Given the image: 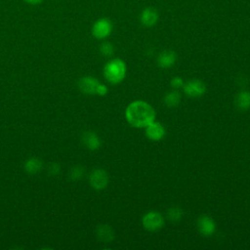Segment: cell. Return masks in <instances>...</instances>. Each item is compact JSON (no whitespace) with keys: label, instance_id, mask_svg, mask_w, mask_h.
I'll return each mask as SVG.
<instances>
[{"label":"cell","instance_id":"cell-20","mask_svg":"<svg viewBox=\"0 0 250 250\" xmlns=\"http://www.w3.org/2000/svg\"><path fill=\"white\" fill-rule=\"evenodd\" d=\"M184 83H185V82H184L183 78L180 77V76H174V77L171 79V82H170L172 88H173V89H176V90H179L180 88H183Z\"/></svg>","mask_w":250,"mask_h":250},{"label":"cell","instance_id":"cell-11","mask_svg":"<svg viewBox=\"0 0 250 250\" xmlns=\"http://www.w3.org/2000/svg\"><path fill=\"white\" fill-rule=\"evenodd\" d=\"M177 61V55L174 51L164 50L157 56V65L161 68H168L174 65Z\"/></svg>","mask_w":250,"mask_h":250},{"label":"cell","instance_id":"cell-14","mask_svg":"<svg viewBox=\"0 0 250 250\" xmlns=\"http://www.w3.org/2000/svg\"><path fill=\"white\" fill-rule=\"evenodd\" d=\"M23 168H24V171H25L27 174L35 175V174L39 173V172L42 170V168H43V162H42L39 158L30 157V158H28V159L24 162Z\"/></svg>","mask_w":250,"mask_h":250},{"label":"cell","instance_id":"cell-9","mask_svg":"<svg viewBox=\"0 0 250 250\" xmlns=\"http://www.w3.org/2000/svg\"><path fill=\"white\" fill-rule=\"evenodd\" d=\"M197 229L202 235L211 236L216 230V224L211 217L203 215L197 220Z\"/></svg>","mask_w":250,"mask_h":250},{"label":"cell","instance_id":"cell-2","mask_svg":"<svg viewBox=\"0 0 250 250\" xmlns=\"http://www.w3.org/2000/svg\"><path fill=\"white\" fill-rule=\"evenodd\" d=\"M104 76L111 84L122 82L126 76L127 66L123 60L119 58L111 59L104 66Z\"/></svg>","mask_w":250,"mask_h":250},{"label":"cell","instance_id":"cell-23","mask_svg":"<svg viewBox=\"0 0 250 250\" xmlns=\"http://www.w3.org/2000/svg\"><path fill=\"white\" fill-rule=\"evenodd\" d=\"M24 2H26L27 4H30V5H38L40 4L43 0H23Z\"/></svg>","mask_w":250,"mask_h":250},{"label":"cell","instance_id":"cell-5","mask_svg":"<svg viewBox=\"0 0 250 250\" xmlns=\"http://www.w3.org/2000/svg\"><path fill=\"white\" fill-rule=\"evenodd\" d=\"M108 182L109 177L107 172L101 168L93 170L89 176V183L91 187L97 190H102L105 188L108 185Z\"/></svg>","mask_w":250,"mask_h":250},{"label":"cell","instance_id":"cell-17","mask_svg":"<svg viewBox=\"0 0 250 250\" xmlns=\"http://www.w3.org/2000/svg\"><path fill=\"white\" fill-rule=\"evenodd\" d=\"M184 215V212L181 208L179 207H172L167 211V218L171 221V222H179L182 217Z\"/></svg>","mask_w":250,"mask_h":250},{"label":"cell","instance_id":"cell-8","mask_svg":"<svg viewBox=\"0 0 250 250\" xmlns=\"http://www.w3.org/2000/svg\"><path fill=\"white\" fill-rule=\"evenodd\" d=\"M145 129L146 138L153 142L161 141L166 134L165 127L160 122H157L155 120L151 122L149 125H147Z\"/></svg>","mask_w":250,"mask_h":250},{"label":"cell","instance_id":"cell-6","mask_svg":"<svg viewBox=\"0 0 250 250\" xmlns=\"http://www.w3.org/2000/svg\"><path fill=\"white\" fill-rule=\"evenodd\" d=\"M183 91L188 97L198 98L205 94L206 85L199 79H190L184 83Z\"/></svg>","mask_w":250,"mask_h":250},{"label":"cell","instance_id":"cell-10","mask_svg":"<svg viewBox=\"0 0 250 250\" xmlns=\"http://www.w3.org/2000/svg\"><path fill=\"white\" fill-rule=\"evenodd\" d=\"M159 19L158 11L153 7H147L144 9L140 16V21L144 26L151 27L153 26Z\"/></svg>","mask_w":250,"mask_h":250},{"label":"cell","instance_id":"cell-1","mask_svg":"<svg viewBox=\"0 0 250 250\" xmlns=\"http://www.w3.org/2000/svg\"><path fill=\"white\" fill-rule=\"evenodd\" d=\"M155 117L153 106L146 101H133L125 109L126 121L135 128H146L155 120Z\"/></svg>","mask_w":250,"mask_h":250},{"label":"cell","instance_id":"cell-12","mask_svg":"<svg viewBox=\"0 0 250 250\" xmlns=\"http://www.w3.org/2000/svg\"><path fill=\"white\" fill-rule=\"evenodd\" d=\"M82 143L90 150H97L102 145L100 137L93 131H86L82 134Z\"/></svg>","mask_w":250,"mask_h":250},{"label":"cell","instance_id":"cell-15","mask_svg":"<svg viewBox=\"0 0 250 250\" xmlns=\"http://www.w3.org/2000/svg\"><path fill=\"white\" fill-rule=\"evenodd\" d=\"M234 104L240 110H247L250 108V92L243 90L235 96Z\"/></svg>","mask_w":250,"mask_h":250},{"label":"cell","instance_id":"cell-18","mask_svg":"<svg viewBox=\"0 0 250 250\" xmlns=\"http://www.w3.org/2000/svg\"><path fill=\"white\" fill-rule=\"evenodd\" d=\"M84 175V168L82 166H75L69 171V178L71 181H78Z\"/></svg>","mask_w":250,"mask_h":250},{"label":"cell","instance_id":"cell-22","mask_svg":"<svg viewBox=\"0 0 250 250\" xmlns=\"http://www.w3.org/2000/svg\"><path fill=\"white\" fill-rule=\"evenodd\" d=\"M107 91H108L107 87H106L105 85H104V84H102V83H101V84L99 85V87H98L97 95H99V96H104V95H106Z\"/></svg>","mask_w":250,"mask_h":250},{"label":"cell","instance_id":"cell-4","mask_svg":"<svg viewBox=\"0 0 250 250\" xmlns=\"http://www.w3.org/2000/svg\"><path fill=\"white\" fill-rule=\"evenodd\" d=\"M113 29V24L111 21L107 18H101L97 20L92 26V35L97 39L107 38Z\"/></svg>","mask_w":250,"mask_h":250},{"label":"cell","instance_id":"cell-3","mask_svg":"<svg viewBox=\"0 0 250 250\" xmlns=\"http://www.w3.org/2000/svg\"><path fill=\"white\" fill-rule=\"evenodd\" d=\"M165 223L164 217L157 211H149L142 218V225L148 231H156L163 228Z\"/></svg>","mask_w":250,"mask_h":250},{"label":"cell","instance_id":"cell-16","mask_svg":"<svg viewBox=\"0 0 250 250\" xmlns=\"http://www.w3.org/2000/svg\"><path fill=\"white\" fill-rule=\"evenodd\" d=\"M181 99L182 96L180 92L176 89H173L164 96V104L169 107H175L181 103Z\"/></svg>","mask_w":250,"mask_h":250},{"label":"cell","instance_id":"cell-19","mask_svg":"<svg viewBox=\"0 0 250 250\" xmlns=\"http://www.w3.org/2000/svg\"><path fill=\"white\" fill-rule=\"evenodd\" d=\"M100 52L104 57H110L114 53V47L109 42H104L100 46Z\"/></svg>","mask_w":250,"mask_h":250},{"label":"cell","instance_id":"cell-13","mask_svg":"<svg viewBox=\"0 0 250 250\" xmlns=\"http://www.w3.org/2000/svg\"><path fill=\"white\" fill-rule=\"evenodd\" d=\"M96 234L98 239L103 242H110L114 238V231L107 225L98 226L96 229Z\"/></svg>","mask_w":250,"mask_h":250},{"label":"cell","instance_id":"cell-7","mask_svg":"<svg viewBox=\"0 0 250 250\" xmlns=\"http://www.w3.org/2000/svg\"><path fill=\"white\" fill-rule=\"evenodd\" d=\"M101 82L93 76H83L78 81L79 90L85 95H97V90Z\"/></svg>","mask_w":250,"mask_h":250},{"label":"cell","instance_id":"cell-21","mask_svg":"<svg viewBox=\"0 0 250 250\" xmlns=\"http://www.w3.org/2000/svg\"><path fill=\"white\" fill-rule=\"evenodd\" d=\"M60 171H61V165L59 163H54V162L50 163V165H49V173L51 175L56 176V175L60 174Z\"/></svg>","mask_w":250,"mask_h":250}]
</instances>
